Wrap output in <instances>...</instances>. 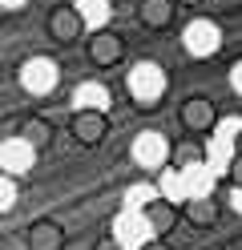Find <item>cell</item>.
<instances>
[{
  "mask_svg": "<svg viewBox=\"0 0 242 250\" xmlns=\"http://www.w3.org/2000/svg\"><path fill=\"white\" fill-rule=\"evenodd\" d=\"M65 226L57 222V218H37V222H28L24 230V246L28 250H65Z\"/></svg>",
  "mask_w": 242,
  "mask_h": 250,
  "instance_id": "5b68a950",
  "label": "cell"
},
{
  "mask_svg": "<svg viewBox=\"0 0 242 250\" xmlns=\"http://www.w3.org/2000/svg\"><path fill=\"white\" fill-rule=\"evenodd\" d=\"M93 250H125V246H121L117 238H97V246H93Z\"/></svg>",
  "mask_w": 242,
  "mask_h": 250,
  "instance_id": "7c38bea8",
  "label": "cell"
},
{
  "mask_svg": "<svg viewBox=\"0 0 242 250\" xmlns=\"http://www.w3.org/2000/svg\"><path fill=\"white\" fill-rule=\"evenodd\" d=\"M177 218H182V210H177L174 202H166V198L145 202V222H150L154 234H170V230L177 226Z\"/></svg>",
  "mask_w": 242,
  "mask_h": 250,
  "instance_id": "ba28073f",
  "label": "cell"
},
{
  "mask_svg": "<svg viewBox=\"0 0 242 250\" xmlns=\"http://www.w3.org/2000/svg\"><path fill=\"white\" fill-rule=\"evenodd\" d=\"M182 214L190 218V226H198V230H210V226H214L218 222V202L214 198H190L186 202V206H182Z\"/></svg>",
  "mask_w": 242,
  "mask_h": 250,
  "instance_id": "9c48e42d",
  "label": "cell"
},
{
  "mask_svg": "<svg viewBox=\"0 0 242 250\" xmlns=\"http://www.w3.org/2000/svg\"><path fill=\"white\" fill-rule=\"evenodd\" d=\"M44 33H48V41H57V44H77L81 37H85V12H81L77 4H57V8H48Z\"/></svg>",
  "mask_w": 242,
  "mask_h": 250,
  "instance_id": "6da1fadb",
  "label": "cell"
},
{
  "mask_svg": "<svg viewBox=\"0 0 242 250\" xmlns=\"http://www.w3.org/2000/svg\"><path fill=\"white\" fill-rule=\"evenodd\" d=\"M177 4H186V8H198V4H202V0H177Z\"/></svg>",
  "mask_w": 242,
  "mask_h": 250,
  "instance_id": "4fadbf2b",
  "label": "cell"
},
{
  "mask_svg": "<svg viewBox=\"0 0 242 250\" xmlns=\"http://www.w3.org/2000/svg\"><path fill=\"white\" fill-rule=\"evenodd\" d=\"M234 153H242V133H238V137H234Z\"/></svg>",
  "mask_w": 242,
  "mask_h": 250,
  "instance_id": "5bb4252c",
  "label": "cell"
},
{
  "mask_svg": "<svg viewBox=\"0 0 242 250\" xmlns=\"http://www.w3.org/2000/svg\"><path fill=\"white\" fill-rule=\"evenodd\" d=\"M16 137H21V142H28L32 149H48L53 146V137H57V129H53V121L48 117H41V113H28L24 121H21V129H16Z\"/></svg>",
  "mask_w": 242,
  "mask_h": 250,
  "instance_id": "52a82bcc",
  "label": "cell"
},
{
  "mask_svg": "<svg viewBox=\"0 0 242 250\" xmlns=\"http://www.w3.org/2000/svg\"><path fill=\"white\" fill-rule=\"evenodd\" d=\"M177 17V0H137V21L150 33H166Z\"/></svg>",
  "mask_w": 242,
  "mask_h": 250,
  "instance_id": "8992f818",
  "label": "cell"
},
{
  "mask_svg": "<svg viewBox=\"0 0 242 250\" xmlns=\"http://www.w3.org/2000/svg\"><path fill=\"white\" fill-rule=\"evenodd\" d=\"M177 121H182L186 133L206 137V133L218 125V105L210 101V97H186L182 105H177Z\"/></svg>",
  "mask_w": 242,
  "mask_h": 250,
  "instance_id": "277c9868",
  "label": "cell"
},
{
  "mask_svg": "<svg viewBox=\"0 0 242 250\" xmlns=\"http://www.w3.org/2000/svg\"><path fill=\"white\" fill-rule=\"evenodd\" d=\"M109 117L101 113V109H77V113L69 117V137L81 146V149H97L109 137Z\"/></svg>",
  "mask_w": 242,
  "mask_h": 250,
  "instance_id": "3957f363",
  "label": "cell"
},
{
  "mask_svg": "<svg viewBox=\"0 0 242 250\" xmlns=\"http://www.w3.org/2000/svg\"><path fill=\"white\" fill-rule=\"evenodd\" d=\"M226 182H230L234 190H242V153H234V158H230V169H226Z\"/></svg>",
  "mask_w": 242,
  "mask_h": 250,
  "instance_id": "30bf717a",
  "label": "cell"
},
{
  "mask_svg": "<svg viewBox=\"0 0 242 250\" xmlns=\"http://www.w3.org/2000/svg\"><path fill=\"white\" fill-rule=\"evenodd\" d=\"M85 57L93 69H117L125 61V41L121 33H113V28H97V33L85 37Z\"/></svg>",
  "mask_w": 242,
  "mask_h": 250,
  "instance_id": "7a4b0ae2",
  "label": "cell"
},
{
  "mask_svg": "<svg viewBox=\"0 0 242 250\" xmlns=\"http://www.w3.org/2000/svg\"><path fill=\"white\" fill-rule=\"evenodd\" d=\"M198 158H202V149H198V146H182V149L174 153V162H177V166H186V162H198Z\"/></svg>",
  "mask_w": 242,
  "mask_h": 250,
  "instance_id": "8fae6325",
  "label": "cell"
}]
</instances>
